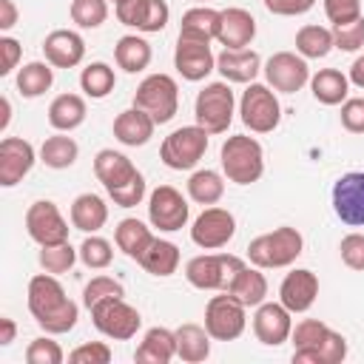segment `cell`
I'll return each mask as SVG.
<instances>
[{"instance_id":"obj_32","label":"cell","mask_w":364,"mask_h":364,"mask_svg":"<svg viewBox=\"0 0 364 364\" xmlns=\"http://www.w3.org/2000/svg\"><path fill=\"white\" fill-rule=\"evenodd\" d=\"M176 358L188 364H199L210 355V333L202 324H179L176 330Z\"/></svg>"},{"instance_id":"obj_49","label":"cell","mask_w":364,"mask_h":364,"mask_svg":"<svg viewBox=\"0 0 364 364\" xmlns=\"http://www.w3.org/2000/svg\"><path fill=\"white\" fill-rule=\"evenodd\" d=\"M111 358H114V353L105 341H85L68 353L71 364H108Z\"/></svg>"},{"instance_id":"obj_18","label":"cell","mask_w":364,"mask_h":364,"mask_svg":"<svg viewBox=\"0 0 364 364\" xmlns=\"http://www.w3.org/2000/svg\"><path fill=\"white\" fill-rule=\"evenodd\" d=\"M293 333V313L282 304V301H262L253 313V336L267 344V347H279L290 338Z\"/></svg>"},{"instance_id":"obj_45","label":"cell","mask_w":364,"mask_h":364,"mask_svg":"<svg viewBox=\"0 0 364 364\" xmlns=\"http://www.w3.org/2000/svg\"><path fill=\"white\" fill-rule=\"evenodd\" d=\"M111 296H125V287H122L117 279H111V276H94V279L82 287V304H85L88 310H91L94 304L111 299Z\"/></svg>"},{"instance_id":"obj_39","label":"cell","mask_w":364,"mask_h":364,"mask_svg":"<svg viewBox=\"0 0 364 364\" xmlns=\"http://www.w3.org/2000/svg\"><path fill=\"white\" fill-rule=\"evenodd\" d=\"M54 82V65L51 63H26L20 71H17V91L20 97L26 100H34V97H43Z\"/></svg>"},{"instance_id":"obj_40","label":"cell","mask_w":364,"mask_h":364,"mask_svg":"<svg viewBox=\"0 0 364 364\" xmlns=\"http://www.w3.org/2000/svg\"><path fill=\"white\" fill-rule=\"evenodd\" d=\"M77 156H80V145H77L71 136H65L63 131L54 134V136H48V139L40 145V162H43L46 168H54V171L71 168V165L77 162Z\"/></svg>"},{"instance_id":"obj_3","label":"cell","mask_w":364,"mask_h":364,"mask_svg":"<svg viewBox=\"0 0 364 364\" xmlns=\"http://www.w3.org/2000/svg\"><path fill=\"white\" fill-rule=\"evenodd\" d=\"M301 250H304L301 233L290 225H282L270 233L250 239L247 259H250V264H256L262 270H276V267H290L301 256Z\"/></svg>"},{"instance_id":"obj_31","label":"cell","mask_w":364,"mask_h":364,"mask_svg":"<svg viewBox=\"0 0 364 364\" xmlns=\"http://www.w3.org/2000/svg\"><path fill=\"white\" fill-rule=\"evenodd\" d=\"M108 222V205L97 193H80L71 202V225L82 233H97Z\"/></svg>"},{"instance_id":"obj_36","label":"cell","mask_w":364,"mask_h":364,"mask_svg":"<svg viewBox=\"0 0 364 364\" xmlns=\"http://www.w3.org/2000/svg\"><path fill=\"white\" fill-rule=\"evenodd\" d=\"M151 239H154L151 228H148L145 222L134 219V216L122 219V222L117 225V230H114V242H117V247H119L128 259H139L142 250L151 245Z\"/></svg>"},{"instance_id":"obj_58","label":"cell","mask_w":364,"mask_h":364,"mask_svg":"<svg viewBox=\"0 0 364 364\" xmlns=\"http://www.w3.org/2000/svg\"><path fill=\"white\" fill-rule=\"evenodd\" d=\"M0 108H3V117H0V131H6V128H9V119H11V102H9V97H3V100H0Z\"/></svg>"},{"instance_id":"obj_38","label":"cell","mask_w":364,"mask_h":364,"mask_svg":"<svg viewBox=\"0 0 364 364\" xmlns=\"http://www.w3.org/2000/svg\"><path fill=\"white\" fill-rule=\"evenodd\" d=\"M336 48L333 43V28H324V26H301L296 31V51L304 57V60H321L327 57L330 51Z\"/></svg>"},{"instance_id":"obj_48","label":"cell","mask_w":364,"mask_h":364,"mask_svg":"<svg viewBox=\"0 0 364 364\" xmlns=\"http://www.w3.org/2000/svg\"><path fill=\"white\" fill-rule=\"evenodd\" d=\"M333 43L338 51H358L364 48V17L344 23V26H333Z\"/></svg>"},{"instance_id":"obj_26","label":"cell","mask_w":364,"mask_h":364,"mask_svg":"<svg viewBox=\"0 0 364 364\" xmlns=\"http://www.w3.org/2000/svg\"><path fill=\"white\" fill-rule=\"evenodd\" d=\"M176 358V333L168 327H151L145 330L142 341L134 350V361L139 364H168Z\"/></svg>"},{"instance_id":"obj_1","label":"cell","mask_w":364,"mask_h":364,"mask_svg":"<svg viewBox=\"0 0 364 364\" xmlns=\"http://www.w3.org/2000/svg\"><path fill=\"white\" fill-rule=\"evenodd\" d=\"M26 296H28V313L48 336H63V333L74 330V324L80 318V307H77V301H71V296H65L57 276H51V273L31 276Z\"/></svg>"},{"instance_id":"obj_19","label":"cell","mask_w":364,"mask_h":364,"mask_svg":"<svg viewBox=\"0 0 364 364\" xmlns=\"http://www.w3.org/2000/svg\"><path fill=\"white\" fill-rule=\"evenodd\" d=\"M173 68H176L179 77L188 80V82H199V80H205L210 71H216V57H213V51H210V43H199V40L176 37Z\"/></svg>"},{"instance_id":"obj_17","label":"cell","mask_w":364,"mask_h":364,"mask_svg":"<svg viewBox=\"0 0 364 364\" xmlns=\"http://www.w3.org/2000/svg\"><path fill=\"white\" fill-rule=\"evenodd\" d=\"M333 210L350 228H364V171H350L333 185Z\"/></svg>"},{"instance_id":"obj_51","label":"cell","mask_w":364,"mask_h":364,"mask_svg":"<svg viewBox=\"0 0 364 364\" xmlns=\"http://www.w3.org/2000/svg\"><path fill=\"white\" fill-rule=\"evenodd\" d=\"M338 253L350 270H364V233H347L338 245Z\"/></svg>"},{"instance_id":"obj_9","label":"cell","mask_w":364,"mask_h":364,"mask_svg":"<svg viewBox=\"0 0 364 364\" xmlns=\"http://www.w3.org/2000/svg\"><path fill=\"white\" fill-rule=\"evenodd\" d=\"M245 267V259L233 253H202L185 264V279L196 290H228L236 273Z\"/></svg>"},{"instance_id":"obj_43","label":"cell","mask_w":364,"mask_h":364,"mask_svg":"<svg viewBox=\"0 0 364 364\" xmlns=\"http://www.w3.org/2000/svg\"><path fill=\"white\" fill-rule=\"evenodd\" d=\"M77 250H80V262H82L85 267H91V270H102V267H108L111 259H114V247H111V242L102 239V236H94V233L85 236L82 245H80Z\"/></svg>"},{"instance_id":"obj_60","label":"cell","mask_w":364,"mask_h":364,"mask_svg":"<svg viewBox=\"0 0 364 364\" xmlns=\"http://www.w3.org/2000/svg\"><path fill=\"white\" fill-rule=\"evenodd\" d=\"M193 3H205V0H193Z\"/></svg>"},{"instance_id":"obj_14","label":"cell","mask_w":364,"mask_h":364,"mask_svg":"<svg viewBox=\"0 0 364 364\" xmlns=\"http://www.w3.org/2000/svg\"><path fill=\"white\" fill-rule=\"evenodd\" d=\"M236 233V216L228 208L208 205L191 225V239L202 250H219L225 247Z\"/></svg>"},{"instance_id":"obj_6","label":"cell","mask_w":364,"mask_h":364,"mask_svg":"<svg viewBox=\"0 0 364 364\" xmlns=\"http://www.w3.org/2000/svg\"><path fill=\"white\" fill-rule=\"evenodd\" d=\"M233 114H236V97L228 80L208 82L196 94L193 117H196V125H202L208 134H225L233 122Z\"/></svg>"},{"instance_id":"obj_44","label":"cell","mask_w":364,"mask_h":364,"mask_svg":"<svg viewBox=\"0 0 364 364\" xmlns=\"http://www.w3.org/2000/svg\"><path fill=\"white\" fill-rule=\"evenodd\" d=\"M68 11L80 28H100L108 20V0H71Z\"/></svg>"},{"instance_id":"obj_15","label":"cell","mask_w":364,"mask_h":364,"mask_svg":"<svg viewBox=\"0 0 364 364\" xmlns=\"http://www.w3.org/2000/svg\"><path fill=\"white\" fill-rule=\"evenodd\" d=\"M26 230H28V236L40 247L68 242V222L63 219L60 208L54 202H48V199H37V202L28 205V210H26Z\"/></svg>"},{"instance_id":"obj_22","label":"cell","mask_w":364,"mask_h":364,"mask_svg":"<svg viewBox=\"0 0 364 364\" xmlns=\"http://www.w3.org/2000/svg\"><path fill=\"white\" fill-rule=\"evenodd\" d=\"M43 54L54 68H74L85 57V40L71 28H54L43 40Z\"/></svg>"},{"instance_id":"obj_52","label":"cell","mask_w":364,"mask_h":364,"mask_svg":"<svg viewBox=\"0 0 364 364\" xmlns=\"http://www.w3.org/2000/svg\"><path fill=\"white\" fill-rule=\"evenodd\" d=\"M341 125L350 134H364V97H347L341 102Z\"/></svg>"},{"instance_id":"obj_25","label":"cell","mask_w":364,"mask_h":364,"mask_svg":"<svg viewBox=\"0 0 364 364\" xmlns=\"http://www.w3.org/2000/svg\"><path fill=\"white\" fill-rule=\"evenodd\" d=\"M154 128H156V122L142 108H136V105L119 111L117 119H114V136L125 148H142V145H148L151 136H154Z\"/></svg>"},{"instance_id":"obj_53","label":"cell","mask_w":364,"mask_h":364,"mask_svg":"<svg viewBox=\"0 0 364 364\" xmlns=\"http://www.w3.org/2000/svg\"><path fill=\"white\" fill-rule=\"evenodd\" d=\"M262 3L270 14H279V17H299L316 6V0H262Z\"/></svg>"},{"instance_id":"obj_24","label":"cell","mask_w":364,"mask_h":364,"mask_svg":"<svg viewBox=\"0 0 364 364\" xmlns=\"http://www.w3.org/2000/svg\"><path fill=\"white\" fill-rule=\"evenodd\" d=\"M216 71L228 82H256V74L262 71V57L253 48H222L216 54Z\"/></svg>"},{"instance_id":"obj_57","label":"cell","mask_w":364,"mask_h":364,"mask_svg":"<svg viewBox=\"0 0 364 364\" xmlns=\"http://www.w3.org/2000/svg\"><path fill=\"white\" fill-rule=\"evenodd\" d=\"M350 82L358 85V88H364V54L353 60V65H350Z\"/></svg>"},{"instance_id":"obj_11","label":"cell","mask_w":364,"mask_h":364,"mask_svg":"<svg viewBox=\"0 0 364 364\" xmlns=\"http://www.w3.org/2000/svg\"><path fill=\"white\" fill-rule=\"evenodd\" d=\"M247 307L222 290V296H210L205 307V330L213 341H236L247 327Z\"/></svg>"},{"instance_id":"obj_37","label":"cell","mask_w":364,"mask_h":364,"mask_svg":"<svg viewBox=\"0 0 364 364\" xmlns=\"http://www.w3.org/2000/svg\"><path fill=\"white\" fill-rule=\"evenodd\" d=\"M188 196L196 205H216L225 196V179L219 171L210 168H199L188 176Z\"/></svg>"},{"instance_id":"obj_50","label":"cell","mask_w":364,"mask_h":364,"mask_svg":"<svg viewBox=\"0 0 364 364\" xmlns=\"http://www.w3.org/2000/svg\"><path fill=\"white\" fill-rule=\"evenodd\" d=\"M324 14L333 26H344L361 17V0H324Z\"/></svg>"},{"instance_id":"obj_55","label":"cell","mask_w":364,"mask_h":364,"mask_svg":"<svg viewBox=\"0 0 364 364\" xmlns=\"http://www.w3.org/2000/svg\"><path fill=\"white\" fill-rule=\"evenodd\" d=\"M17 17H20V11H17L14 0H0V31L14 28L17 26Z\"/></svg>"},{"instance_id":"obj_5","label":"cell","mask_w":364,"mask_h":364,"mask_svg":"<svg viewBox=\"0 0 364 364\" xmlns=\"http://www.w3.org/2000/svg\"><path fill=\"white\" fill-rule=\"evenodd\" d=\"M134 105L142 108L156 125L171 122L179 111V85H176V80L171 74H148L134 91Z\"/></svg>"},{"instance_id":"obj_29","label":"cell","mask_w":364,"mask_h":364,"mask_svg":"<svg viewBox=\"0 0 364 364\" xmlns=\"http://www.w3.org/2000/svg\"><path fill=\"white\" fill-rule=\"evenodd\" d=\"M219 14L216 9L210 6H193L182 14V23H179V37L185 40H199V43H210L216 40L219 34Z\"/></svg>"},{"instance_id":"obj_54","label":"cell","mask_w":364,"mask_h":364,"mask_svg":"<svg viewBox=\"0 0 364 364\" xmlns=\"http://www.w3.org/2000/svg\"><path fill=\"white\" fill-rule=\"evenodd\" d=\"M20 43L14 37H0V77H9L20 63Z\"/></svg>"},{"instance_id":"obj_8","label":"cell","mask_w":364,"mask_h":364,"mask_svg":"<svg viewBox=\"0 0 364 364\" xmlns=\"http://www.w3.org/2000/svg\"><path fill=\"white\" fill-rule=\"evenodd\" d=\"M208 131L202 125H182L171 131L159 145V159L171 171H193L208 151Z\"/></svg>"},{"instance_id":"obj_7","label":"cell","mask_w":364,"mask_h":364,"mask_svg":"<svg viewBox=\"0 0 364 364\" xmlns=\"http://www.w3.org/2000/svg\"><path fill=\"white\" fill-rule=\"evenodd\" d=\"M239 117L253 134H270L282 122V105L267 82H247L239 100Z\"/></svg>"},{"instance_id":"obj_42","label":"cell","mask_w":364,"mask_h":364,"mask_svg":"<svg viewBox=\"0 0 364 364\" xmlns=\"http://www.w3.org/2000/svg\"><path fill=\"white\" fill-rule=\"evenodd\" d=\"M80 250L71 247V242H63V245H48V247H40V267L51 276H63L74 267Z\"/></svg>"},{"instance_id":"obj_34","label":"cell","mask_w":364,"mask_h":364,"mask_svg":"<svg viewBox=\"0 0 364 364\" xmlns=\"http://www.w3.org/2000/svg\"><path fill=\"white\" fill-rule=\"evenodd\" d=\"M310 91L321 105H341L350 94V77L338 68H321L310 77Z\"/></svg>"},{"instance_id":"obj_56","label":"cell","mask_w":364,"mask_h":364,"mask_svg":"<svg viewBox=\"0 0 364 364\" xmlns=\"http://www.w3.org/2000/svg\"><path fill=\"white\" fill-rule=\"evenodd\" d=\"M14 336H17V324H14V318L3 316V318H0V347H9V344L14 341Z\"/></svg>"},{"instance_id":"obj_35","label":"cell","mask_w":364,"mask_h":364,"mask_svg":"<svg viewBox=\"0 0 364 364\" xmlns=\"http://www.w3.org/2000/svg\"><path fill=\"white\" fill-rule=\"evenodd\" d=\"M347 358V338L330 327V333L310 350H293V361L299 364H338Z\"/></svg>"},{"instance_id":"obj_13","label":"cell","mask_w":364,"mask_h":364,"mask_svg":"<svg viewBox=\"0 0 364 364\" xmlns=\"http://www.w3.org/2000/svg\"><path fill=\"white\" fill-rule=\"evenodd\" d=\"M188 216H191V205L176 188L159 185V188L151 191V196H148V219H151V225L156 230H162V233L182 230L188 225Z\"/></svg>"},{"instance_id":"obj_16","label":"cell","mask_w":364,"mask_h":364,"mask_svg":"<svg viewBox=\"0 0 364 364\" xmlns=\"http://www.w3.org/2000/svg\"><path fill=\"white\" fill-rule=\"evenodd\" d=\"M114 14L122 26L145 31V34L162 31L171 20V9L165 0H119L114 6Z\"/></svg>"},{"instance_id":"obj_20","label":"cell","mask_w":364,"mask_h":364,"mask_svg":"<svg viewBox=\"0 0 364 364\" xmlns=\"http://www.w3.org/2000/svg\"><path fill=\"white\" fill-rule=\"evenodd\" d=\"M37 162L34 145L23 136H3L0 139V185L14 188Z\"/></svg>"},{"instance_id":"obj_47","label":"cell","mask_w":364,"mask_h":364,"mask_svg":"<svg viewBox=\"0 0 364 364\" xmlns=\"http://www.w3.org/2000/svg\"><path fill=\"white\" fill-rule=\"evenodd\" d=\"M63 358H65L63 347L48 336H40L26 347V361L28 364H63Z\"/></svg>"},{"instance_id":"obj_2","label":"cell","mask_w":364,"mask_h":364,"mask_svg":"<svg viewBox=\"0 0 364 364\" xmlns=\"http://www.w3.org/2000/svg\"><path fill=\"white\" fill-rule=\"evenodd\" d=\"M94 173L117 208H136L145 199V176L136 171V165L125 154L114 148L97 151Z\"/></svg>"},{"instance_id":"obj_59","label":"cell","mask_w":364,"mask_h":364,"mask_svg":"<svg viewBox=\"0 0 364 364\" xmlns=\"http://www.w3.org/2000/svg\"><path fill=\"white\" fill-rule=\"evenodd\" d=\"M111 3H114V6H117V3H119V0H111Z\"/></svg>"},{"instance_id":"obj_28","label":"cell","mask_w":364,"mask_h":364,"mask_svg":"<svg viewBox=\"0 0 364 364\" xmlns=\"http://www.w3.org/2000/svg\"><path fill=\"white\" fill-rule=\"evenodd\" d=\"M228 296H233L239 304H245V307H259L262 301H264V296H267V279H264V273H262V267H242L239 273H236V279L228 284V290H225Z\"/></svg>"},{"instance_id":"obj_23","label":"cell","mask_w":364,"mask_h":364,"mask_svg":"<svg viewBox=\"0 0 364 364\" xmlns=\"http://www.w3.org/2000/svg\"><path fill=\"white\" fill-rule=\"evenodd\" d=\"M256 37V20L247 9H239V6H230L219 14V34L216 40L225 46V48H247Z\"/></svg>"},{"instance_id":"obj_27","label":"cell","mask_w":364,"mask_h":364,"mask_svg":"<svg viewBox=\"0 0 364 364\" xmlns=\"http://www.w3.org/2000/svg\"><path fill=\"white\" fill-rule=\"evenodd\" d=\"M136 262H139V267L145 273L165 279V276H173L176 267H179V247L173 242H168V239H156L154 236L151 245L142 250V256Z\"/></svg>"},{"instance_id":"obj_4","label":"cell","mask_w":364,"mask_h":364,"mask_svg":"<svg viewBox=\"0 0 364 364\" xmlns=\"http://www.w3.org/2000/svg\"><path fill=\"white\" fill-rule=\"evenodd\" d=\"M219 162H222L225 176L236 185H253L264 173V151H262L259 139H253L247 134L228 136L222 142Z\"/></svg>"},{"instance_id":"obj_33","label":"cell","mask_w":364,"mask_h":364,"mask_svg":"<svg viewBox=\"0 0 364 364\" xmlns=\"http://www.w3.org/2000/svg\"><path fill=\"white\" fill-rule=\"evenodd\" d=\"M151 57H154L151 43L142 40V37H136V34H125V37H119L117 46H114V60H117V65H119L125 74H139V71H145V68L151 65Z\"/></svg>"},{"instance_id":"obj_12","label":"cell","mask_w":364,"mask_h":364,"mask_svg":"<svg viewBox=\"0 0 364 364\" xmlns=\"http://www.w3.org/2000/svg\"><path fill=\"white\" fill-rule=\"evenodd\" d=\"M262 71H264L267 85L279 94H296L310 82L307 60L299 51H276L273 57H267Z\"/></svg>"},{"instance_id":"obj_30","label":"cell","mask_w":364,"mask_h":364,"mask_svg":"<svg viewBox=\"0 0 364 364\" xmlns=\"http://www.w3.org/2000/svg\"><path fill=\"white\" fill-rule=\"evenodd\" d=\"M85 114H88V108H85V100L80 94H60L48 105V125L54 131L68 134L85 122Z\"/></svg>"},{"instance_id":"obj_21","label":"cell","mask_w":364,"mask_h":364,"mask_svg":"<svg viewBox=\"0 0 364 364\" xmlns=\"http://www.w3.org/2000/svg\"><path fill=\"white\" fill-rule=\"evenodd\" d=\"M318 299V276L307 267L290 270L279 284V301L290 313H307Z\"/></svg>"},{"instance_id":"obj_10","label":"cell","mask_w":364,"mask_h":364,"mask_svg":"<svg viewBox=\"0 0 364 364\" xmlns=\"http://www.w3.org/2000/svg\"><path fill=\"white\" fill-rule=\"evenodd\" d=\"M91 321L94 327L114 341H128L136 336V330L142 327V316L136 307H131L122 296H111L100 304L91 307Z\"/></svg>"},{"instance_id":"obj_46","label":"cell","mask_w":364,"mask_h":364,"mask_svg":"<svg viewBox=\"0 0 364 364\" xmlns=\"http://www.w3.org/2000/svg\"><path fill=\"white\" fill-rule=\"evenodd\" d=\"M327 333H330V327H327L324 321H318V318H304V321H299V324L293 327V333H290L293 350H310V347H316Z\"/></svg>"},{"instance_id":"obj_41","label":"cell","mask_w":364,"mask_h":364,"mask_svg":"<svg viewBox=\"0 0 364 364\" xmlns=\"http://www.w3.org/2000/svg\"><path fill=\"white\" fill-rule=\"evenodd\" d=\"M114 85H117V74H114V68L108 63H100V60L88 63L82 68V74H80V88L91 100H105L114 91Z\"/></svg>"}]
</instances>
